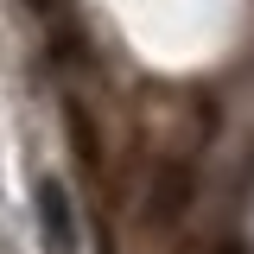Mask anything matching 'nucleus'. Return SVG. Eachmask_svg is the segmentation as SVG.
<instances>
[{"label": "nucleus", "instance_id": "1", "mask_svg": "<svg viewBox=\"0 0 254 254\" xmlns=\"http://www.w3.org/2000/svg\"><path fill=\"white\" fill-rule=\"evenodd\" d=\"M197 190H203V172H197V159H190V153L153 159L146 190H140V216H146V229H159V235L185 229L190 210H197Z\"/></svg>", "mask_w": 254, "mask_h": 254}, {"label": "nucleus", "instance_id": "2", "mask_svg": "<svg viewBox=\"0 0 254 254\" xmlns=\"http://www.w3.org/2000/svg\"><path fill=\"white\" fill-rule=\"evenodd\" d=\"M32 210H38V235H45V248L51 254H76V203H70V190L58 185V178H38V190H32Z\"/></svg>", "mask_w": 254, "mask_h": 254}, {"label": "nucleus", "instance_id": "3", "mask_svg": "<svg viewBox=\"0 0 254 254\" xmlns=\"http://www.w3.org/2000/svg\"><path fill=\"white\" fill-rule=\"evenodd\" d=\"M216 254H248V242H222V248Z\"/></svg>", "mask_w": 254, "mask_h": 254}]
</instances>
